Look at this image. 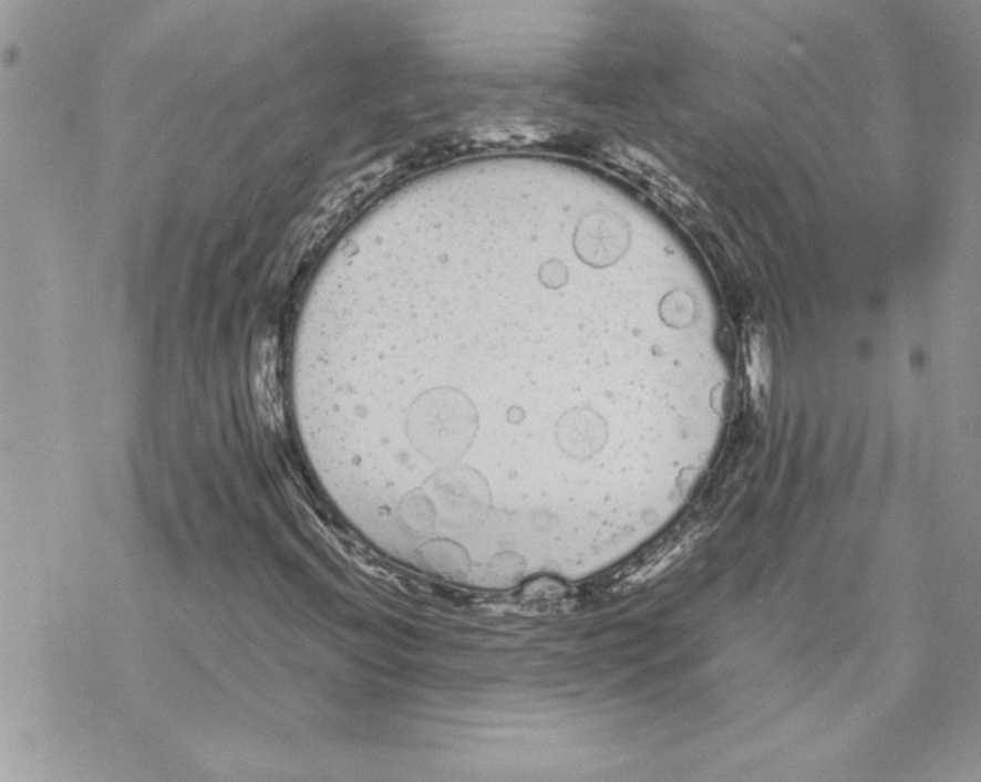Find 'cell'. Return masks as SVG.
Segmentation results:
<instances>
[{
  "label": "cell",
  "mask_w": 981,
  "mask_h": 782,
  "mask_svg": "<svg viewBox=\"0 0 981 782\" xmlns=\"http://www.w3.org/2000/svg\"><path fill=\"white\" fill-rule=\"evenodd\" d=\"M558 439L559 446L571 457L587 458L601 449L605 427L601 419L581 415V418L570 419L566 426L559 427Z\"/></svg>",
  "instance_id": "obj_1"
}]
</instances>
